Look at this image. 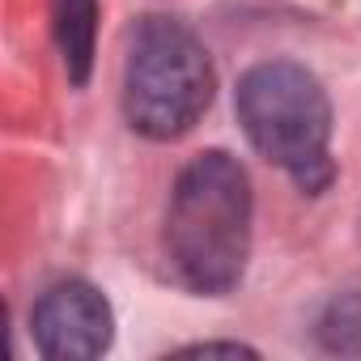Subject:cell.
I'll list each match as a JSON object with an SVG mask.
<instances>
[{"mask_svg":"<svg viewBox=\"0 0 361 361\" xmlns=\"http://www.w3.org/2000/svg\"><path fill=\"white\" fill-rule=\"evenodd\" d=\"M255 196L238 157L209 149L183 166L166 204V264L192 293L221 298L238 289L251 259Z\"/></svg>","mask_w":361,"mask_h":361,"instance_id":"1","label":"cell"},{"mask_svg":"<svg viewBox=\"0 0 361 361\" xmlns=\"http://www.w3.org/2000/svg\"><path fill=\"white\" fill-rule=\"evenodd\" d=\"M234 111L259 157L281 166L310 196L327 192L331 166V102L319 77L293 60H268L243 73Z\"/></svg>","mask_w":361,"mask_h":361,"instance_id":"2","label":"cell"},{"mask_svg":"<svg viewBox=\"0 0 361 361\" xmlns=\"http://www.w3.org/2000/svg\"><path fill=\"white\" fill-rule=\"evenodd\" d=\"M213 60L174 18H145L128 39L123 119L149 140L188 136L213 102Z\"/></svg>","mask_w":361,"mask_h":361,"instance_id":"3","label":"cell"},{"mask_svg":"<svg viewBox=\"0 0 361 361\" xmlns=\"http://www.w3.org/2000/svg\"><path fill=\"white\" fill-rule=\"evenodd\" d=\"M30 336L51 361H90L111 348L115 314L90 281H56L30 306Z\"/></svg>","mask_w":361,"mask_h":361,"instance_id":"4","label":"cell"},{"mask_svg":"<svg viewBox=\"0 0 361 361\" xmlns=\"http://www.w3.org/2000/svg\"><path fill=\"white\" fill-rule=\"evenodd\" d=\"M94 35H98V0H56V43L64 51V68L73 85L90 81Z\"/></svg>","mask_w":361,"mask_h":361,"instance_id":"5","label":"cell"},{"mask_svg":"<svg viewBox=\"0 0 361 361\" xmlns=\"http://www.w3.org/2000/svg\"><path fill=\"white\" fill-rule=\"evenodd\" d=\"M319 344L327 353H361V289H348L327 302L319 319Z\"/></svg>","mask_w":361,"mask_h":361,"instance_id":"6","label":"cell"},{"mask_svg":"<svg viewBox=\"0 0 361 361\" xmlns=\"http://www.w3.org/2000/svg\"><path fill=\"white\" fill-rule=\"evenodd\" d=\"M188 357H209V353H230V357H238V353H255V348H247V344H192V348H183Z\"/></svg>","mask_w":361,"mask_h":361,"instance_id":"7","label":"cell"}]
</instances>
